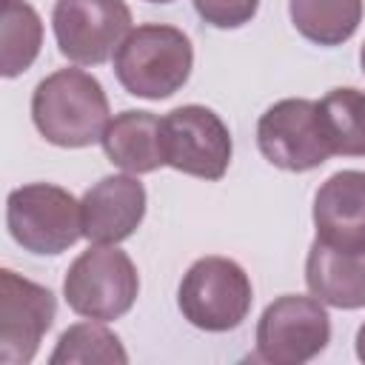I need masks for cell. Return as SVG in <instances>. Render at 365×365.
Returning <instances> with one entry per match:
<instances>
[{"label": "cell", "mask_w": 365, "mask_h": 365, "mask_svg": "<svg viewBox=\"0 0 365 365\" xmlns=\"http://www.w3.org/2000/svg\"><path fill=\"white\" fill-rule=\"evenodd\" d=\"M359 63H362V71H365V43H362V51H359Z\"/></svg>", "instance_id": "44dd1931"}, {"label": "cell", "mask_w": 365, "mask_h": 365, "mask_svg": "<svg viewBox=\"0 0 365 365\" xmlns=\"http://www.w3.org/2000/svg\"><path fill=\"white\" fill-rule=\"evenodd\" d=\"M66 302L86 319L111 322L131 311L140 294V277L125 251L117 245H91L66 271Z\"/></svg>", "instance_id": "3957f363"}, {"label": "cell", "mask_w": 365, "mask_h": 365, "mask_svg": "<svg viewBox=\"0 0 365 365\" xmlns=\"http://www.w3.org/2000/svg\"><path fill=\"white\" fill-rule=\"evenodd\" d=\"M251 279L228 257L197 259L177 291V305L182 317L200 331H231L251 311Z\"/></svg>", "instance_id": "5b68a950"}, {"label": "cell", "mask_w": 365, "mask_h": 365, "mask_svg": "<svg viewBox=\"0 0 365 365\" xmlns=\"http://www.w3.org/2000/svg\"><path fill=\"white\" fill-rule=\"evenodd\" d=\"M108 114V97L100 80L83 68H60L40 80L31 94V120L37 131L60 148L100 143L111 123Z\"/></svg>", "instance_id": "6da1fadb"}, {"label": "cell", "mask_w": 365, "mask_h": 365, "mask_svg": "<svg viewBox=\"0 0 365 365\" xmlns=\"http://www.w3.org/2000/svg\"><path fill=\"white\" fill-rule=\"evenodd\" d=\"M148 3H171V0H148Z\"/></svg>", "instance_id": "7402d4cb"}, {"label": "cell", "mask_w": 365, "mask_h": 365, "mask_svg": "<svg viewBox=\"0 0 365 365\" xmlns=\"http://www.w3.org/2000/svg\"><path fill=\"white\" fill-rule=\"evenodd\" d=\"M165 165L200 177L220 180L231 165V131L217 111L205 106H180L160 117Z\"/></svg>", "instance_id": "ba28073f"}, {"label": "cell", "mask_w": 365, "mask_h": 365, "mask_svg": "<svg viewBox=\"0 0 365 365\" xmlns=\"http://www.w3.org/2000/svg\"><path fill=\"white\" fill-rule=\"evenodd\" d=\"M194 68V48L182 29L145 23L128 31L114 54L120 86L143 100H165L180 91Z\"/></svg>", "instance_id": "7a4b0ae2"}, {"label": "cell", "mask_w": 365, "mask_h": 365, "mask_svg": "<svg viewBox=\"0 0 365 365\" xmlns=\"http://www.w3.org/2000/svg\"><path fill=\"white\" fill-rule=\"evenodd\" d=\"M356 356L365 362V322H362L359 331H356Z\"/></svg>", "instance_id": "ffe728a7"}, {"label": "cell", "mask_w": 365, "mask_h": 365, "mask_svg": "<svg viewBox=\"0 0 365 365\" xmlns=\"http://www.w3.org/2000/svg\"><path fill=\"white\" fill-rule=\"evenodd\" d=\"M305 282L331 308H365V251H342L314 240L305 259Z\"/></svg>", "instance_id": "4fadbf2b"}, {"label": "cell", "mask_w": 365, "mask_h": 365, "mask_svg": "<svg viewBox=\"0 0 365 365\" xmlns=\"http://www.w3.org/2000/svg\"><path fill=\"white\" fill-rule=\"evenodd\" d=\"M331 342V317L317 297H277L257 322V359L271 365H302Z\"/></svg>", "instance_id": "52a82bcc"}, {"label": "cell", "mask_w": 365, "mask_h": 365, "mask_svg": "<svg viewBox=\"0 0 365 365\" xmlns=\"http://www.w3.org/2000/svg\"><path fill=\"white\" fill-rule=\"evenodd\" d=\"M294 29L317 46H342L362 20V0H288Z\"/></svg>", "instance_id": "9a60e30c"}, {"label": "cell", "mask_w": 365, "mask_h": 365, "mask_svg": "<svg viewBox=\"0 0 365 365\" xmlns=\"http://www.w3.org/2000/svg\"><path fill=\"white\" fill-rule=\"evenodd\" d=\"M6 225L11 240L31 254L54 257L83 237V214L74 194L51 182H29L9 194Z\"/></svg>", "instance_id": "277c9868"}, {"label": "cell", "mask_w": 365, "mask_h": 365, "mask_svg": "<svg viewBox=\"0 0 365 365\" xmlns=\"http://www.w3.org/2000/svg\"><path fill=\"white\" fill-rule=\"evenodd\" d=\"M257 145L262 157L282 171H314L334 157L319 103L288 97L274 103L257 123Z\"/></svg>", "instance_id": "8992f818"}, {"label": "cell", "mask_w": 365, "mask_h": 365, "mask_svg": "<svg viewBox=\"0 0 365 365\" xmlns=\"http://www.w3.org/2000/svg\"><path fill=\"white\" fill-rule=\"evenodd\" d=\"M100 143L106 157L128 174H151L160 165H165L160 117H154L151 111L117 114L108 123Z\"/></svg>", "instance_id": "5bb4252c"}, {"label": "cell", "mask_w": 365, "mask_h": 365, "mask_svg": "<svg viewBox=\"0 0 365 365\" xmlns=\"http://www.w3.org/2000/svg\"><path fill=\"white\" fill-rule=\"evenodd\" d=\"M51 365H125L128 354L114 331H108L100 319L77 322L66 328L57 339L54 354L48 356Z\"/></svg>", "instance_id": "e0dca14e"}, {"label": "cell", "mask_w": 365, "mask_h": 365, "mask_svg": "<svg viewBox=\"0 0 365 365\" xmlns=\"http://www.w3.org/2000/svg\"><path fill=\"white\" fill-rule=\"evenodd\" d=\"M57 48L77 66H100L131 31L125 0H57L51 11Z\"/></svg>", "instance_id": "9c48e42d"}, {"label": "cell", "mask_w": 365, "mask_h": 365, "mask_svg": "<svg viewBox=\"0 0 365 365\" xmlns=\"http://www.w3.org/2000/svg\"><path fill=\"white\" fill-rule=\"evenodd\" d=\"M194 9L214 29H240L251 23L259 0H194Z\"/></svg>", "instance_id": "d6986e66"}, {"label": "cell", "mask_w": 365, "mask_h": 365, "mask_svg": "<svg viewBox=\"0 0 365 365\" xmlns=\"http://www.w3.org/2000/svg\"><path fill=\"white\" fill-rule=\"evenodd\" d=\"M57 299L46 285H37L11 268L0 271V362L29 365L51 328Z\"/></svg>", "instance_id": "30bf717a"}, {"label": "cell", "mask_w": 365, "mask_h": 365, "mask_svg": "<svg viewBox=\"0 0 365 365\" xmlns=\"http://www.w3.org/2000/svg\"><path fill=\"white\" fill-rule=\"evenodd\" d=\"M319 111H322L334 154L365 157V91L331 88L319 100Z\"/></svg>", "instance_id": "ac0fdd59"}, {"label": "cell", "mask_w": 365, "mask_h": 365, "mask_svg": "<svg viewBox=\"0 0 365 365\" xmlns=\"http://www.w3.org/2000/svg\"><path fill=\"white\" fill-rule=\"evenodd\" d=\"M314 225L319 242L342 251H365V171L345 168L319 185Z\"/></svg>", "instance_id": "7c38bea8"}, {"label": "cell", "mask_w": 365, "mask_h": 365, "mask_svg": "<svg viewBox=\"0 0 365 365\" xmlns=\"http://www.w3.org/2000/svg\"><path fill=\"white\" fill-rule=\"evenodd\" d=\"M83 237L97 245L128 240L145 217V188L134 174H111L94 182L83 200Z\"/></svg>", "instance_id": "8fae6325"}, {"label": "cell", "mask_w": 365, "mask_h": 365, "mask_svg": "<svg viewBox=\"0 0 365 365\" xmlns=\"http://www.w3.org/2000/svg\"><path fill=\"white\" fill-rule=\"evenodd\" d=\"M40 46H43L40 14L26 0H6L3 23H0V74L9 80L23 74L37 60Z\"/></svg>", "instance_id": "2e32d148"}]
</instances>
